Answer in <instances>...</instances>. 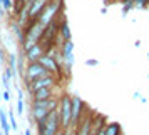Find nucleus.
<instances>
[{"label": "nucleus", "mask_w": 149, "mask_h": 135, "mask_svg": "<svg viewBox=\"0 0 149 135\" xmlns=\"http://www.w3.org/2000/svg\"><path fill=\"white\" fill-rule=\"evenodd\" d=\"M59 105V97L49 98V100H32L30 102V117L34 123L42 122L52 110H57Z\"/></svg>", "instance_id": "1"}, {"label": "nucleus", "mask_w": 149, "mask_h": 135, "mask_svg": "<svg viewBox=\"0 0 149 135\" xmlns=\"http://www.w3.org/2000/svg\"><path fill=\"white\" fill-rule=\"evenodd\" d=\"M35 127H37V135H57L62 130L59 112L52 110L42 122L35 123Z\"/></svg>", "instance_id": "2"}, {"label": "nucleus", "mask_w": 149, "mask_h": 135, "mask_svg": "<svg viewBox=\"0 0 149 135\" xmlns=\"http://www.w3.org/2000/svg\"><path fill=\"white\" fill-rule=\"evenodd\" d=\"M57 112L61 117V127L62 130H70V120H72V97L67 94H62L59 97Z\"/></svg>", "instance_id": "3"}, {"label": "nucleus", "mask_w": 149, "mask_h": 135, "mask_svg": "<svg viewBox=\"0 0 149 135\" xmlns=\"http://www.w3.org/2000/svg\"><path fill=\"white\" fill-rule=\"evenodd\" d=\"M49 75V70L44 65H42L40 62H34V63H27V67H25V72L22 75V79L25 82V87H27L29 83H32L34 80L37 79H42V77H45Z\"/></svg>", "instance_id": "4"}, {"label": "nucleus", "mask_w": 149, "mask_h": 135, "mask_svg": "<svg viewBox=\"0 0 149 135\" xmlns=\"http://www.w3.org/2000/svg\"><path fill=\"white\" fill-rule=\"evenodd\" d=\"M62 8V0H49V3L45 5V8L40 12V15L35 19V20H39L45 27L49 25L50 22L54 20V17L57 15V12Z\"/></svg>", "instance_id": "5"}, {"label": "nucleus", "mask_w": 149, "mask_h": 135, "mask_svg": "<svg viewBox=\"0 0 149 135\" xmlns=\"http://www.w3.org/2000/svg\"><path fill=\"white\" fill-rule=\"evenodd\" d=\"M57 83H59V79H57L55 75L49 74V75H45V77H42V79L34 80L32 83H29L25 88L29 90V94H34V92L40 90V88H52V87H55Z\"/></svg>", "instance_id": "6"}, {"label": "nucleus", "mask_w": 149, "mask_h": 135, "mask_svg": "<svg viewBox=\"0 0 149 135\" xmlns=\"http://www.w3.org/2000/svg\"><path fill=\"white\" fill-rule=\"evenodd\" d=\"M84 108H86V103L79 97H72V120H70V128L72 130H75V127L81 123Z\"/></svg>", "instance_id": "7"}, {"label": "nucleus", "mask_w": 149, "mask_h": 135, "mask_svg": "<svg viewBox=\"0 0 149 135\" xmlns=\"http://www.w3.org/2000/svg\"><path fill=\"white\" fill-rule=\"evenodd\" d=\"M45 54V50L42 47L40 43H37L34 47H30L27 52H24V57H25V62L27 63H34V62H39L40 60V57Z\"/></svg>", "instance_id": "8"}, {"label": "nucleus", "mask_w": 149, "mask_h": 135, "mask_svg": "<svg viewBox=\"0 0 149 135\" xmlns=\"http://www.w3.org/2000/svg\"><path fill=\"white\" fill-rule=\"evenodd\" d=\"M49 3V0H34L32 3H29V20H32V19H37L40 12L45 8V5Z\"/></svg>", "instance_id": "9"}, {"label": "nucleus", "mask_w": 149, "mask_h": 135, "mask_svg": "<svg viewBox=\"0 0 149 135\" xmlns=\"http://www.w3.org/2000/svg\"><path fill=\"white\" fill-rule=\"evenodd\" d=\"M54 90L55 87L52 88H40V90H37L32 94V100H49V98H54Z\"/></svg>", "instance_id": "10"}, {"label": "nucleus", "mask_w": 149, "mask_h": 135, "mask_svg": "<svg viewBox=\"0 0 149 135\" xmlns=\"http://www.w3.org/2000/svg\"><path fill=\"white\" fill-rule=\"evenodd\" d=\"M104 135H122V127L117 122H111L104 125Z\"/></svg>", "instance_id": "11"}, {"label": "nucleus", "mask_w": 149, "mask_h": 135, "mask_svg": "<svg viewBox=\"0 0 149 135\" xmlns=\"http://www.w3.org/2000/svg\"><path fill=\"white\" fill-rule=\"evenodd\" d=\"M0 127H2V132L5 135H10L12 134V128H10V123H8V117H7V112L2 108L0 110Z\"/></svg>", "instance_id": "12"}, {"label": "nucleus", "mask_w": 149, "mask_h": 135, "mask_svg": "<svg viewBox=\"0 0 149 135\" xmlns=\"http://www.w3.org/2000/svg\"><path fill=\"white\" fill-rule=\"evenodd\" d=\"M25 112V102H24V92L20 88H17V114L24 115Z\"/></svg>", "instance_id": "13"}, {"label": "nucleus", "mask_w": 149, "mask_h": 135, "mask_svg": "<svg viewBox=\"0 0 149 135\" xmlns=\"http://www.w3.org/2000/svg\"><path fill=\"white\" fill-rule=\"evenodd\" d=\"M61 37L62 40H72V34H70V27H69V23L65 20L61 23Z\"/></svg>", "instance_id": "14"}, {"label": "nucleus", "mask_w": 149, "mask_h": 135, "mask_svg": "<svg viewBox=\"0 0 149 135\" xmlns=\"http://www.w3.org/2000/svg\"><path fill=\"white\" fill-rule=\"evenodd\" d=\"M7 117H8V123H10V128H12V132H15V134H17V130H19V123H17V118H15L14 108H8Z\"/></svg>", "instance_id": "15"}, {"label": "nucleus", "mask_w": 149, "mask_h": 135, "mask_svg": "<svg viewBox=\"0 0 149 135\" xmlns=\"http://www.w3.org/2000/svg\"><path fill=\"white\" fill-rule=\"evenodd\" d=\"M61 54L67 55V54H74V42L72 40H65L61 47Z\"/></svg>", "instance_id": "16"}, {"label": "nucleus", "mask_w": 149, "mask_h": 135, "mask_svg": "<svg viewBox=\"0 0 149 135\" xmlns=\"http://www.w3.org/2000/svg\"><path fill=\"white\" fill-rule=\"evenodd\" d=\"M7 63H8V68L10 70L17 72V57H15L14 52L12 54H7Z\"/></svg>", "instance_id": "17"}, {"label": "nucleus", "mask_w": 149, "mask_h": 135, "mask_svg": "<svg viewBox=\"0 0 149 135\" xmlns=\"http://www.w3.org/2000/svg\"><path fill=\"white\" fill-rule=\"evenodd\" d=\"M10 80H12V79H10V77L3 72V74H2V83H3L5 90H8V88H10Z\"/></svg>", "instance_id": "18"}, {"label": "nucleus", "mask_w": 149, "mask_h": 135, "mask_svg": "<svg viewBox=\"0 0 149 135\" xmlns=\"http://www.w3.org/2000/svg\"><path fill=\"white\" fill-rule=\"evenodd\" d=\"M0 3H2L3 10H12V7H14V2L12 0H0Z\"/></svg>", "instance_id": "19"}, {"label": "nucleus", "mask_w": 149, "mask_h": 135, "mask_svg": "<svg viewBox=\"0 0 149 135\" xmlns=\"http://www.w3.org/2000/svg\"><path fill=\"white\" fill-rule=\"evenodd\" d=\"M148 2H149V0H134V7L146 8V7H148Z\"/></svg>", "instance_id": "20"}, {"label": "nucleus", "mask_w": 149, "mask_h": 135, "mask_svg": "<svg viewBox=\"0 0 149 135\" xmlns=\"http://www.w3.org/2000/svg\"><path fill=\"white\" fill-rule=\"evenodd\" d=\"M0 62H7V52L2 43H0Z\"/></svg>", "instance_id": "21"}, {"label": "nucleus", "mask_w": 149, "mask_h": 135, "mask_svg": "<svg viewBox=\"0 0 149 135\" xmlns=\"http://www.w3.org/2000/svg\"><path fill=\"white\" fill-rule=\"evenodd\" d=\"M2 100H5V102L12 100V97H10V92H8V90H3V92H2Z\"/></svg>", "instance_id": "22"}, {"label": "nucleus", "mask_w": 149, "mask_h": 135, "mask_svg": "<svg viewBox=\"0 0 149 135\" xmlns=\"http://www.w3.org/2000/svg\"><path fill=\"white\" fill-rule=\"evenodd\" d=\"M86 65H89V67H97V65H99V60L89 59V60H86Z\"/></svg>", "instance_id": "23"}, {"label": "nucleus", "mask_w": 149, "mask_h": 135, "mask_svg": "<svg viewBox=\"0 0 149 135\" xmlns=\"http://www.w3.org/2000/svg\"><path fill=\"white\" fill-rule=\"evenodd\" d=\"M24 135H32V130H30V127H25V130H24Z\"/></svg>", "instance_id": "24"}, {"label": "nucleus", "mask_w": 149, "mask_h": 135, "mask_svg": "<svg viewBox=\"0 0 149 135\" xmlns=\"http://www.w3.org/2000/svg\"><path fill=\"white\" fill-rule=\"evenodd\" d=\"M134 98H137V100H139V98H141V94H139V92H134Z\"/></svg>", "instance_id": "25"}, {"label": "nucleus", "mask_w": 149, "mask_h": 135, "mask_svg": "<svg viewBox=\"0 0 149 135\" xmlns=\"http://www.w3.org/2000/svg\"><path fill=\"white\" fill-rule=\"evenodd\" d=\"M94 135H104V128H102L101 132H97V134H94Z\"/></svg>", "instance_id": "26"}, {"label": "nucleus", "mask_w": 149, "mask_h": 135, "mask_svg": "<svg viewBox=\"0 0 149 135\" xmlns=\"http://www.w3.org/2000/svg\"><path fill=\"white\" fill-rule=\"evenodd\" d=\"M0 102H2V94H0ZM0 110H2V107H0Z\"/></svg>", "instance_id": "27"}, {"label": "nucleus", "mask_w": 149, "mask_h": 135, "mask_svg": "<svg viewBox=\"0 0 149 135\" xmlns=\"http://www.w3.org/2000/svg\"><path fill=\"white\" fill-rule=\"evenodd\" d=\"M20 2H22V3H24V2H29V0H20Z\"/></svg>", "instance_id": "28"}, {"label": "nucleus", "mask_w": 149, "mask_h": 135, "mask_svg": "<svg viewBox=\"0 0 149 135\" xmlns=\"http://www.w3.org/2000/svg\"><path fill=\"white\" fill-rule=\"evenodd\" d=\"M0 135H5V134H3V132H2V130H0Z\"/></svg>", "instance_id": "29"}, {"label": "nucleus", "mask_w": 149, "mask_h": 135, "mask_svg": "<svg viewBox=\"0 0 149 135\" xmlns=\"http://www.w3.org/2000/svg\"><path fill=\"white\" fill-rule=\"evenodd\" d=\"M148 60H149V54H148Z\"/></svg>", "instance_id": "30"}]
</instances>
